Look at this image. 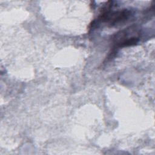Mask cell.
Here are the masks:
<instances>
[{
	"instance_id": "obj_1",
	"label": "cell",
	"mask_w": 155,
	"mask_h": 155,
	"mask_svg": "<svg viewBox=\"0 0 155 155\" xmlns=\"http://www.w3.org/2000/svg\"><path fill=\"white\" fill-rule=\"evenodd\" d=\"M132 28H127L117 32L113 38L114 41V48H122L125 47L135 45L139 41L137 36L131 35V31Z\"/></svg>"
}]
</instances>
